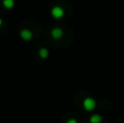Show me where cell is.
<instances>
[{"label": "cell", "instance_id": "cell-1", "mask_svg": "<svg viewBox=\"0 0 124 123\" xmlns=\"http://www.w3.org/2000/svg\"><path fill=\"white\" fill-rule=\"evenodd\" d=\"M83 106L86 110H93L95 108V106H96V102H95V100L93 98H86L83 102Z\"/></svg>", "mask_w": 124, "mask_h": 123}, {"label": "cell", "instance_id": "cell-9", "mask_svg": "<svg viewBox=\"0 0 124 123\" xmlns=\"http://www.w3.org/2000/svg\"><path fill=\"white\" fill-rule=\"evenodd\" d=\"M1 23H2V21H1V19H0V25H1Z\"/></svg>", "mask_w": 124, "mask_h": 123}, {"label": "cell", "instance_id": "cell-7", "mask_svg": "<svg viewBox=\"0 0 124 123\" xmlns=\"http://www.w3.org/2000/svg\"><path fill=\"white\" fill-rule=\"evenodd\" d=\"M39 56H40L41 58H46V57H48V50L47 49H41L40 51H39Z\"/></svg>", "mask_w": 124, "mask_h": 123}, {"label": "cell", "instance_id": "cell-4", "mask_svg": "<svg viewBox=\"0 0 124 123\" xmlns=\"http://www.w3.org/2000/svg\"><path fill=\"white\" fill-rule=\"evenodd\" d=\"M51 34H52V36L54 37V38H61V36H62V31L60 30V28H54V30H52V32H51Z\"/></svg>", "mask_w": 124, "mask_h": 123}, {"label": "cell", "instance_id": "cell-3", "mask_svg": "<svg viewBox=\"0 0 124 123\" xmlns=\"http://www.w3.org/2000/svg\"><path fill=\"white\" fill-rule=\"evenodd\" d=\"M21 37L25 40H28V39L32 38V33L30 31H22L21 32Z\"/></svg>", "mask_w": 124, "mask_h": 123}, {"label": "cell", "instance_id": "cell-8", "mask_svg": "<svg viewBox=\"0 0 124 123\" xmlns=\"http://www.w3.org/2000/svg\"><path fill=\"white\" fill-rule=\"evenodd\" d=\"M68 123H77L76 122V120H74V119H71V120H69Z\"/></svg>", "mask_w": 124, "mask_h": 123}, {"label": "cell", "instance_id": "cell-2", "mask_svg": "<svg viewBox=\"0 0 124 123\" xmlns=\"http://www.w3.org/2000/svg\"><path fill=\"white\" fill-rule=\"evenodd\" d=\"M51 13L56 19H59V17H61L62 15H63V10H62L60 7H54L51 10Z\"/></svg>", "mask_w": 124, "mask_h": 123}, {"label": "cell", "instance_id": "cell-6", "mask_svg": "<svg viewBox=\"0 0 124 123\" xmlns=\"http://www.w3.org/2000/svg\"><path fill=\"white\" fill-rule=\"evenodd\" d=\"M3 6L8 9H11L14 6V1L13 0H3Z\"/></svg>", "mask_w": 124, "mask_h": 123}, {"label": "cell", "instance_id": "cell-5", "mask_svg": "<svg viewBox=\"0 0 124 123\" xmlns=\"http://www.w3.org/2000/svg\"><path fill=\"white\" fill-rule=\"evenodd\" d=\"M90 122L92 123H100L101 122V117L98 115H94L90 117Z\"/></svg>", "mask_w": 124, "mask_h": 123}]
</instances>
